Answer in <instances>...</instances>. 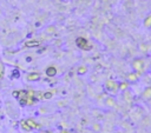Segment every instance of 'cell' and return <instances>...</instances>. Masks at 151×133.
I'll use <instances>...</instances> for the list:
<instances>
[{
	"instance_id": "7",
	"label": "cell",
	"mask_w": 151,
	"mask_h": 133,
	"mask_svg": "<svg viewBox=\"0 0 151 133\" xmlns=\"http://www.w3.org/2000/svg\"><path fill=\"white\" fill-rule=\"evenodd\" d=\"M26 122H27V125L32 128V130H33V128H39V124L34 122V120H32V119H27Z\"/></svg>"
},
{
	"instance_id": "12",
	"label": "cell",
	"mask_w": 151,
	"mask_h": 133,
	"mask_svg": "<svg viewBox=\"0 0 151 133\" xmlns=\"http://www.w3.org/2000/svg\"><path fill=\"white\" fill-rule=\"evenodd\" d=\"M137 79H138V73H130L128 75V80L129 81H136Z\"/></svg>"
},
{
	"instance_id": "2",
	"label": "cell",
	"mask_w": 151,
	"mask_h": 133,
	"mask_svg": "<svg viewBox=\"0 0 151 133\" xmlns=\"http://www.w3.org/2000/svg\"><path fill=\"white\" fill-rule=\"evenodd\" d=\"M105 87H106V90H108L109 92H111V93H116L117 90H119L118 84H117L116 81H113V80H108L106 84H105Z\"/></svg>"
},
{
	"instance_id": "5",
	"label": "cell",
	"mask_w": 151,
	"mask_h": 133,
	"mask_svg": "<svg viewBox=\"0 0 151 133\" xmlns=\"http://www.w3.org/2000/svg\"><path fill=\"white\" fill-rule=\"evenodd\" d=\"M57 74V68L53 67V66H50L46 68V75L47 77H54V75Z\"/></svg>"
},
{
	"instance_id": "18",
	"label": "cell",
	"mask_w": 151,
	"mask_h": 133,
	"mask_svg": "<svg viewBox=\"0 0 151 133\" xmlns=\"http://www.w3.org/2000/svg\"><path fill=\"white\" fill-rule=\"evenodd\" d=\"M113 102H114V101H112V99H108V104H110V105H113Z\"/></svg>"
},
{
	"instance_id": "17",
	"label": "cell",
	"mask_w": 151,
	"mask_h": 133,
	"mask_svg": "<svg viewBox=\"0 0 151 133\" xmlns=\"http://www.w3.org/2000/svg\"><path fill=\"white\" fill-rule=\"evenodd\" d=\"M18 96H19V91H14V92H13V97H14V98H18Z\"/></svg>"
},
{
	"instance_id": "19",
	"label": "cell",
	"mask_w": 151,
	"mask_h": 133,
	"mask_svg": "<svg viewBox=\"0 0 151 133\" xmlns=\"http://www.w3.org/2000/svg\"><path fill=\"white\" fill-rule=\"evenodd\" d=\"M53 31H54L53 26H51V27H50V28H49V30H47V32H53Z\"/></svg>"
},
{
	"instance_id": "4",
	"label": "cell",
	"mask_w": 151,
	"mask_h": 133,
	"mask_svg": "<svg viewBox=\"0 0 151 133\" xmlns=\"http://www.w3.org/2000/svg\"><path fill=\"white\" fill-rule=\"evenodd\" d=\"M40 79V74L37 73V72H33V73H30L27 75V80L28 81H38Z\"/></svg>"
},
{
	"instance_id": "16",
	"label": "cell",
	"mask_w": 151,
	"mask_h": 133,
	"mask_svg": "<svg viewBox=\"0 0 151 133\" xmlns=\"http://www.w3.org/2000/svg\"><path fill=\"white\" fill-rule=\"evenodd\" d=\"M52 98V93L51 92H45L43 96V99H51Z\"/></svg>"
},
{
	"instance_id": "11",
	"label": "cell",
	"mask_w": 151,
	"mask_h": 133,
	"mask_svg": "<svg viewBox=\"0 0 151 133\" xmlns=\"http://www.w3.org/2000/svg\"><path fill=\"white\" fill-rule=\"evenodd\" d=\"M143 98H144V99H150L151 98V87H148V88L144 91V93H143Z\"/></svg>"
},
{
	"instance_id": "20",
	"label": "cell",
	"mask_w": 151,
	"mask_h": 133,
	"mask_svg": "<svg viewBox=\"0 0 151 133\" xmlns=\"http://www.w3.org/2000/svg\"><path fill=\"white\" fill-rule=\"evenodd\" d=\"M31 60H32V58H31V57H27V58H26V61H27V63H30Z\"/></svg>"
},
{
	"instance_id": "1",
	"label": "cell",
	"mask_w": 151,
	"mask_h": 133,
	"mask_svg": "<svg viewBox=\"0 0 151 133\" xmlns=\"http://www.w3.org/2000/svg\"><path fill=\"white\" fill-rule=\"evenodd\" d=\"M76 44H77V46L79 48H81V50H86V51H90L92 48V46H90L89 44H87V40L85 39V38H77V40H76Z\"/></svg>"
},
{
	"instance_id": "21",
	"label": "cell",
	"mask_w": 151,
	"mask_h": 133,
	"mask_svg": "<svg viewBox=\"0 0 151 133\" xmlns=\"http://www.w3.org/2000/svg\"><path fill=\"white\" fill-rule=\"evenodd\" d=\"M63 133H69V132H65V131H63Z\"/></svg>"
},
{
	"instance_id": "10",
	"label": "cell",
	"mask_w": 151,
	"mask_h": 133,
	"mask_svg": "<svg viewBox=\"0 0 151 133\" xmlns=\"http://www.w3.org/2000/svg\"><path fill=\"white\" fill-rule=\"evenodd\" d=\"M87 72V67L86 66H79L78 67V71H77V73L79 75H83V74H85Z\"/></svg>"
},
{
	"instance_id": "3",
	"label": "cell",
	"mask_w": 151,
	"mask_h": 133,
	"mask_svg": "<svg viewBox=\"0 0 151 133\" xmlns=\"http://www.w3.org/2000/svg\"><path fill=\"white\" fill-rule=\"evenodd\" d=\"M132 67H133V69H135L137 73H140V72L144 69L143 60H142V59H136V60H133V63H132Z\"/></svg>"
},
{
	"instance_id": "8",
	"label": "cell",
	"mask_w": 151,
	"mask_h": 133,
	"mask_svg": "<svg viewBox=\"0 0 151 133\" xmlns=\"http://www.w3.org/2000/svg\"><path fill=\"white\" fill-rule=\"evenodd\" d=\"M43 96H44L43 92H33V99H34L36 101L43 99Z\"/></svg>"
},
{
	"instance_id": "9",
	"label": "cell",
	"mask_w": 151,
	"mask_h": 133,
	"mask_svg": "<svg viewBox=\"0 0 151 133\" xmlns=\"http://www.w3.org/2000/svg\"><path fill=\"white\" fill-rule=\"evenodd\" d=\"M20 125H21L22 130H24V131H26V132H30V131H32V128H31L30 126H28V125H27L26 120H22V121L20 122Z\"/></svg>"
},
{
	"instance_id": "6",
	"label": "cell",
	"mask_w": 151,
	"mask_h": 133,
	"mask_svg": "<svg viewBox=\"0 0 151 133\" xmlns=\"http://www.w3.org/2000/svg\"><path fill=\"white\" fill-rule=\"evenodd\" d=\"M40 45V41H38V40H28L25 43V46L27 47H38Z\"/></svg>"
},
{
	"instance_id": "14",
	"label": "cell",
	"mask_w": 151,
	"mask_h": 133,
	"mask_svg": "<svg viewBox=\"0 0 151 133\" xmlns=\"http://www.w3.org/2000/svg\"><path fill=\"white\" fill-rule=\"evenodd\" d=\"M128 86H129V84L128 83H120V84H118V87H119V90H122V91H124L128 88Z\"/></svg>"
},
{
	"instance_id": "15",
	"label": "cell",
	"mask_w": 151,
	"mask_h": 133,
	"mask_svg": "<svg viewBox=\"0 0 151 133\" xmlns=\"http://www.w3.org/2000/svg\"><path fill=\"white\" fill-rule=\"evenodd\" d=\"M144 25H145V27H149V28L151 27V16H149L145 19V21H144Z\"/></svg>"
},
{
	"instance_id": "13",
	"label": "cell",
	"mask_w": 151,
	"mask_h": 133,
	"mask_svg": "<svg viewBox=\"0 0 151 133\" xmlns=\"http://www.w3.org/2000/svg\"><path fill=\"white\" fill-rule=\"evenodd\" d=\"M12 78H14V79H19L20 78V71L18 68H14L12 71Z\"/></svg>"
}]
</instances>
